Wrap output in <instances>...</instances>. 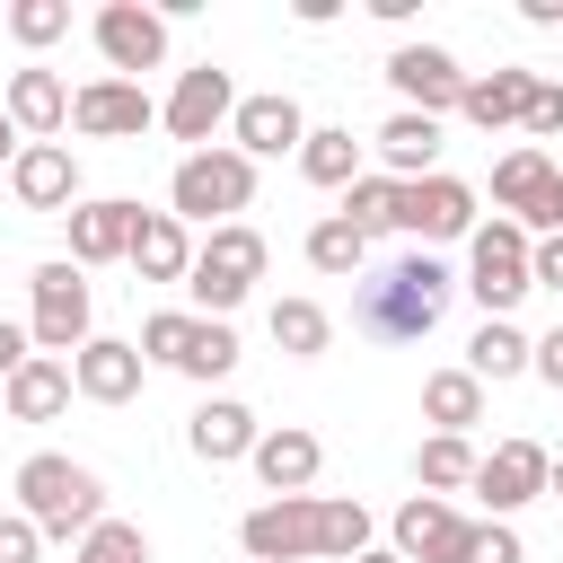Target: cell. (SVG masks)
<instances>
[{
	"mask_svg": "<svg viewBox=\"0 0 563 563\" xmlns=\"http://www.w3.org/2000/svg\"><path fill=\"white\" fill-rule=\"evenodd\" d=\"M44 554V537H35V519H18V510H0V563H35Z\"/></svg>",
	"mask_w": 563,
	"mask_h": 563,
	"instance_id": "cell-42",
	"label": "cell"
},
{
	"mask_svg": "<svg viewBox=\"0 0 563 563\" xmlns=\"http://www.w3.org/2000/svg\"><path fill=\"white\" fill-rule=\"evenodd\" d=\"M9 194H18L26 211H70V202H79V158H70V141H26V150L9 158Z\"/></svg>",
	"mask_w": 563,
	"mask_h": 563,
	"instance_id": "cell-17",
	"label": "cell"
},
{
	"mask_svg": "<svg viewBox=\"0 0 563 563\" xmlns=\"http://www.w3.org/2000/svg\"><path fill=\"white\" fill-rule=\"evenodd\" d=\"M88 35H97V53H106L114 79H141V70L167 62V18L141 9V0H106V9L88 18Z\"/></svg>",
	"mask_w": 563,
	"mask_h": 563,
	"instance_id": "cell-8",
	"label": "cell"
},
{
	"mask_svg": "<svg viewBox=\"0 0 563 563\" xmlns=\"http://www.w3.org/2000/svg\"><path fill=\"white\" fill-rule=\"evenodd\" d=\"M545 466H554V457H545L537 440H493V449L475 457V484H466V493H475L493 519H510V510H528V501L545 493Z\"/></svg>",
	"mask_w": 563,
	"mask_h": 563,
	"instance_id": "cell-12",
	"label": "cell"
},
{
	"mask_svg": "<svg viewBox=\"0 0 563 563\" xmlns=\"http://www.w3.org/2000/svg\"><path fill=\"white\" fill-rule=\"evenodd\" d=\"M308 264H317V273H334V282H343V273L361 282V273H369V238H361L343 211H325V220L308 229Z\"/></svg>",
	"mask_w": 563,
	"mask_h": 563,
	"instance_id": "cell-31",
	"label": "cell"
},
{
	"mask_svg": "<svg viewBox=\"0 0 563 563\" xmlns=\"http://www.w3.org/2000/svg\"><path fill=\"white\" fill-rule=\"evenodd\" d=\"M457 369H475V378H484V387H493V378H519V369H528V334H519V325H510V317H484V325H475V343H466V361H457Z\"/></svg>",
	"mask_w": 563,
	"mask_h": 563,
	"instance_id": "cell-30",
	"label": "cell"
},
{
	"mask_svg": "<svg viewBox=\"0 0 563 563\" xmlns=\"http://www.w3.org/2000/svg\"><path fill=\"white\" fill-rule=\"evenodd\" d=\"M369 150H378V176H396V185H422V176H440V123L431 114H387L378 132H369Z\"/></svg>",
	"mask_w": 563,
	"mask_h": 563,
	"instance_id": "cell-22",
	"label": "cell"
},
{
	"mask_svg": "<svg viewBox=\"0 0 563 563\" xmlns=\"http://www.w3.org/2000/svg\"><path fill=\"white\" fill-rule=\"evenodd\" d=\"M396 194H405L396 176H378V167H361V176L343 185V220H352L361 238H378V229H396Z\"/></svg>",
	"mask_w": 563,
	"mask_h": 563,
	"instance_id": "cell-34",
	"label": "cell"
},
{
	"mask_svg": "<svg viewBox=\"0 0 563 563\" xmlns=\"http://www.w3.org/2000/svg\"><path fill=\"white\" fill-rule=\"evenodd\" d=\"M387 88L405 97V114H457V88H466V70H457V53H440V44H396L387 53Z\"/></svg>",
	"mask_w": 563,
	"mask_h": 563,
	"instance_id": "cell-14",
	"label": "cell"
},
{
	"mask_svg": "<svg viewBox=\"0 0 563 563\" xmlns=\"http://www.w3.org/2000/svg\"><path fill=\"white\" fill-rule=\"evenodd\" d=\"M18 519H35V537H88V528L106 519V484H97L79 457L35 449V457L18 466Z\"/></svg>",
	"mask_w": 563,
	"mask_h": 563,
	"instance_id": "cell-2",
	"label": "cell"
},
{
	"mask_svg": "<svg viewBox=\"0 0 563 563\" xmlns=\"http://www.w3.org/2000/svg\"><path fill=\"white\" fill-rule=\"evenodd\" d=\"M387 537H396V554H405V563H466L475 519H466V510H449L440 493H413V501L387 519Z\"/></svg>",
	"mask_w": 563,
	"mask_h": 563,
	"instance_id": "cell-15",
	"label": "cell"
},
{
	"mask_svg": "<svg viewBox=\"0 0 563 563\" xmlns=\"http://www.w3.org/2000/svg\"><path fill=\"white\" fill-rule=\"evenodd\" d=\"M422 422L466 440V431L484 422V378H475V369H431V378H422Z\"/></svg>",
	"mask_w": 563,
	"mask_h": 563,
	"instance_id": "cell-27",
	"label": "cell"
},
{
	"mask_svg": "<svg viewBox=\"0 0 563 563\" xmlns=\"http://www.w3.org/2000/svg\"><path fill=\"white\" fill-rule=\"evenodd\" d=\"M35 308H26V343L35 352H53V361H70L88 334H97V299H88V282H79V264L70 255H53V264H35Z\"/></svg>",
	"mask_w": 563,
	"mask_h": 563,
	"instance_id": "cell-5",
	"label": "cell"
},
{
	"mask_svg": "<svg viewBox=\"0 0 563 563\" xmlns=\"http://www.w3.org/2000/svg\"><path fill=\"white\" fill-rule=\"evenodd\" d=\"M475 457H484L475 440H457V431H431V440L413 449V484L449 501V493H466V484H475Z\"/></svg>",
	"mask_w": 563,
	"mask_h": 563,
	"instance_id": "cell-29",
	"label": "cell"
},
{
	"mask_svg": "<svg viewBox=\"0 0 563 563\" xmlns=\"http://www.w3.org/2000/svg\"><path fill=\"white\" fill-rule=\"evenodd\" d=\"M176 369H185V378H202V387H211V378H229V369H238V334H229V325H220V317H202V325H194V343H185V361H176Z\"/></svg>",
	"mask_w": 563,
	"mask_h": 563,
	"instance_id": "cell-36",
	"label": "cell"
},
{
	"mask_svg": "<svg viewBox=\"0 0 563 563\" xmlns=\"http://www.w3.org/2000/svg\"><path fill=\"white\" fill-rule=\"evenodd\" d=\"M396 229H413L422 238V255L431 246H449V238H475V185L466 176H422V185H405L396 194Z\"/></svg>",
	"mask_w": 563,
	"mask_h": 563,
	"instance_id": "cell-9",
	"label": "cell"
},
{
	"mask_svg": "<svg viewBox=\"0 0 563 563\" xmlns=\"http://www.w3.org/2000/svg\"><path fill=\"white\" fill-rule=\"evenodd\" d=\"M0 405H9V422H53V413L70 405V361H53V352H26V361L0 378Z\"/></svg>",
	"mask_w": 563,
	"mask_h": 563,
	"instance_id": "cell-23",
	"label": "cell"
},
{
	"mask_svg": "<svg viewBox=\"0 0 563 563\" xmlns=\"http://www.w3.org/2000/svg\"><path fill=\"white\" fill-rule=\"evenodd\" d=\"M528 246L537 238L519 220H475V238H466V290H475L484 317H510L528 299Z\"/></svg>",
	"mask_w": 563,
	"mask_h": 563,
	"instance_id": "cell-6",
	"label": "cell"
},
{
	"mask_svg": "<svg viewBox=\"0 0 563 563\" xmlns=\"http://www.w3.org/2000/svg\"><path fill=\"white\" fill-rule=\"evenodd\" d=\"M493 202H501V220H519L528 238H554V229H563V167L519 141V150L493 158Z\"/></svg>",
	"mask_w": 563,
	"mask_h": 563,
	"instance_id": "cell-7",
	"label": "cell"
},
{
	"mask_svg": "<svg viewBox=\"0 0 563 563\" xmlns=\"http://www.w3.org/2000/svg\"><path fill=\"white\" fill-rule=\"evenodd\" d=\"M528 369H537V378L563 396V325H554V334H528Z\"/></svg>",
	"mask_w": 563,
	"mask_h": 563,
	"instance_id": "cell-43",
	"label": "cell"
},
{
	"mask_svg": "<svg viewBox=\"0 0 563 563\" xmlns=\"http://www.w3.org/2000/svg\"><path fill=\"white\" fill-rule=\"evenodd\" d=\"M62 220H70V264L88 273V264H123L141 202H123V194H97V202H70Z\"/></svg>",
	"mask_w": 563,
	"mask_h": 563,
	"instance_id": "cell-20",
	"label": "cell"
},
{
	"mask_svg": "<svg viewBox=\"0 0 563 563\" xmlns=\"http://www.w3.org/2000/svg\"><path fill=\"white\" fill-rule=\"evenodd\" d=\"M449 264L440 255H405V264H387V273H361V299H352V325L361 334H378V343H422L431 325H440V308H449Z\"/></svg>",
	"mask_w": 563,
	"mask_h": 563,
	"instance_id": "cell-1",
	"label": "cell"
},
{
	"mask_svg": "<svg viewBox=\"0 0 563 563\" xmlns=\"http://www.w3.org/2000/svg\"><path fill=\"white\" fill-rule=\"evenodd\" d=\"M528 290H563V229L528 246Z\"/></svg>",
	"mask_w": 563,
	"mask_h": 563,
	"instance_id": "cell-41",
	"label": "cell"
},
{
	"mask_svg": "<svg viewBox=\"0 0 563 563\" xmlns=\"http://www.w3.org/2000/svg\"><path fill=\"white\" fill-rule=\"evenodd\" d=\"M9 158H18V123L0 114V167H9Z\"/></svg>",
	"mask_w": 563,
	"mask_h": 563,
	"instance_id": "cell-46",
	"label": "cell"
},
{
	"mask_svg": "<svg viewBox=\"0 0 563 563\" xmlns=\"http://www.w3.org/2000/svg\"><path fill=\"white\" fill-rule=\"evenodd\" d=\"M238 114V79L220 70V62H194L176 88H167V106H158V123L176 132V141H194V150H211V132Z\"/></svg>",
	"mask_w": 563,
	"mask_h": 563,
	"instance_id": "cell-10",
	"label": "cell"
},
{
	"mask_svg": "<svg viewBox=\"0 0 563 563\" xmlns=\"http://www.w3.org/2000/svg\"><path fill=\"white\" fill-rule=\"evenodd\" d=\"M352 563H405V554H396V545H369V554H352Z\"/></svg>",
	"mask_w": 563,
	"mask_h": 563,
	"instance_id": "cell-47",
	"label": "cell"
},
{
	"mask_svg": "<svg viewBox=\"0 0 563 563\" xmlns=\"http://www.w3.org/2000/svg\"><path fill=\"white\" fill-rule=\"evenodd\" d=\"M9 35L26 53H44L53 35H70V0H9Z\"/></svg>",
	"mask_w": 563,
	"mask_h": 563,
	"instance_id": "cell-38",
	"label": "cell"
},
{
	"mask_svg": "<svg viewBox=\"0 0 563 563\" xmlns=\"http://www.w3.org/2000/svg\"><path fill=\"white\" fill-rule=\"evenodd\" d=\"M238 545H246V563H299V554H317V493L255 501L238 519Z\"/></svg>",
	"mask_w": 563,
	"mask_h": 563,
	"instance_id": "cell-13",
	"label": "cell"
},
{
	"mask_svg": "<svg viewBox=\"0 0 563 563\" xmlns=\"http://www.w3.org/2000/svg\"><path fill=\"white\" fill-rule=\"evenodd\" d=\"M185 440H194V457H202V466H238V457L255 449V413H246L238 396H202V405H194V422H185Z\"/></svg>",
	"mask_w": 563,
	"mask_h": 563,
	"instance_id": "cell-26",
	"label": "cell"
},
{
	"mask_svg": "<svg viewBox=\"0 0 563 563\" xmlns=\"http://www.w3.org/2000/svg\"><path fill=\"white\" fill-rule=\"evenodd\" d=\"M70 396H88V405H132V396H141V352H132L123 334H88V343L70 352Z\"/></svg>",
	"mask_w": 563,
	"mask_h": 563,
	"instance_id": "cell-18",
	"label": "cell"
},
{
	"mask_svg": "<svg viewBox=\"0 0 563 563\" xmlns=\"http://www.w3.org/2000/svg\"><path fill=\"white\" fill-rule=\"evenodd\" d=\"M519 18L528 26H563V0H519Z\"/></svg>",
	"mask_w": 563,
	"mask_h": 563,
	"instance_id": "cell-45",
	"label": "cell"
},
{
	"mask_svg": "<svg viewBox=\"0 0 563 563\" xmlns=\"http://www.w3.org/2000/svg\"><path fill=\"white\" fill-rule=\"evenodd\" d=\"M194 325H202L194 308H158V317H141V343H132V352H141V369H150V361H167V369H176V361H185V343H194Z\"/></svg>",
	"mask_w": 563,
	"mask_h": 563,
	"instance_id": "cell-35",
	"label": "cell"
},
{
	"mask_svg": "<svg viewBox=\"0 0 563 563\" xmlns=\"http://www.w3.org/2000/svg\"><path fill=\"white\" fill-rule=\"evenodd\" d=\"M264 325H273V343H282L290 361H317V352L334 343V317H325L317 299H273V317H264Z\"/></svg>",
	"mask_w": 563,
	"mask_h": 563,
	"instance_id": "cell-32",
	"label": "cell"
},
{
	"mask_svg": "<svg viewBox=\"0 0 563 563\" xmlns=\"http://www.w3.org/2000/svg\"><path fill=\"white\" fill-rule=\"evenodd\" d=\"M255 282H264V238H255L246 220L211 229V238L194 246V264H185L194 317H220V325H229V308H246V290H255Z\"/></svg>",
	"mask_w": 563,
	"mask_h": 563,
	"instance_id": "cell-4",
	"label": "cell"
},
{
	"mask_svg": "<svg viewBox=\"0 0 563 563\" xmlns=\"http://www.w3.org/2000/svg\"><path fill=\"white\" fill-rule=\"evenodd\" d=\"M545 493H554V501H563V457H554V466H545Z\"/></svg>",
	"mask_w": 563,
	"mask_h": 563,
	"instance_id": "cell-48",
	"label": "cell"
},
{
	"mask_svg": "<svg viewBox=\"0 0 563 563\" xmlns=\"http://www.w3.org/2000/svg\"><path fill=\"white\" fill-rule=\"evenodd\" d=\"M0 114L18 123V141H53V132L70 123V79H62V70H44V62H26V70H9Z\"/></svg>",
	"mask_w": 563,
	"mask_h": 563,
	"instance_id": "cell-19",
	"label": "cell"
},
{
	"mask_svg": "<svg viewBox=\"0 0 563 563\" xmlns=\"http://www.w3.org/2000/svg\"><path fill=\"white\" fill-rule=\"evenodd\" d=\"M528 97H537V70H519V62H510V70L466 79V88H457V114H466L475 132H510V123L528 114Z\"/></svg>",
	"mask_w": 563,
	"mask_h": 563,
	"instance_id": "cell-24",
	"label": "cell"
},
{
	"mask_svg": "<svg viewBox=\"0 0 563 563\" xmlns=\"http://www.w3.org/2000/svg\"><path fill=\"white\" fill-rule=\"evenodd\" d=\"M70 563H150V537L132 528V519H97L88 537H79V554Z\"/></svg>",
	"mask_w": 563,
	"mask_h": 563,
	"instance_id": "cell-37",
	"label": "cell"
},
{
	"mask_svg": "<svg viewBox=\"0 0 563 563\" xmlns=\"http://www.w3.org/2000/svg\"><path fill=\"white\" fill-rule=\"evenodd\" d=\"M299 141H308V114H299L290 88L238 97V114H229V150H238V158H282V150H299Z\"/></svg>",
	"mask_w": 563,
	"mask_h": 563,
	"instance_id": "cell-16",
	"label": "cell"
},
{
	"mask_svg": "<svg viewBox=\"0 0 563 563\" xmlns=\"http://www.w3.org/2000/svg\"><path fill=\"white\" fill-rule=\"evenodd\" d=\"M246 466H255V475H264V493L282 501V493H308V484H317V466H325V440H317V431H299V422H282V431H255Z\"/></svg>",
	"mask_w": 563,
	"mask_h": 563,
	"instance_id": "cell-21",
	"label": "cell"
},
{
	"mask_svg": "<svg viewBox=\"0 0 563 563\" xmlns=\"http://www.w3.org/2000/svg\"><path fill=\"white\" fill-rule=\"evenodd\" d=\"M26 352H35V343H26V325H9V317H0V378H9Z\"/></svg>",
	"mask_w": 563,
	"mask_h": 563,
	"instance_id": "cell-44",
	"label": "cell"
},
{
	"mask_svg": "<svg viewBox=\"0 0 563 563\" xmlns=\"http://www.w3.org/2000/svg\"><path fill=\"white\" fill-rule=\"evenodd\" d=\"M158 123V106H150V88L141 79H88V88H70V132H88V141H141Z\"/></svg>",
	"mask_w": 563,
	"mask_h": 563,
	"instance_id": "cell-11",
	"label": "cell"
},
{
	"mask_svg": "<svg viewBox=\"0 0 563 563\" xmlns=\"http://www.w3.org/2000/svg\"><path fill=\"white\" fill-rule=\"evenodd\" d=\"M466 563H528V554H519V528H510V519H484V528L466 537Z\"/></svg>",
	"mask_w": 563,
	"mask_h": 563,
	"instance_id": "cell-40",
	"label": "cell"
},
{
	"mask_svg": "<svg viewBox=\"0 0 563 563\" xmlns=\"http://www.w3.org/2000/svg\"><path fill=\"white\" fill-rule=\"evenodd\" d=\"M519 132H528V150L563 132V79H537V97H528V114H519Z\"/></svg>",
	"mask_w": 563,
	"mask_h": 563,
	"instance_id": "cell-39",
	"label": "cell"
},
{
	"mask_svg": "<svg viewBox=\"0 0 563 563\" xmlns=\"http://www.w3.org/2000/svg\"><path fill=\"white\" fill-rule=\"evenodd\" d=\"M246 202H255V158H238L229 141H211V150H185V158H176V176H167V211H176L185 229H194V220L229 229Z\"/></svg>",
	"mask_w": 563,
	"mask_h": 563,
	"instance_id": "cell-3",
	"label": "cell"
},
{
	"mask_svg": "<svg viewBox=\"0 0 563 563\" xmlns=\"http://www.w3.org/2000/svg\"><path fill=\"white\" fill-rule=\"evenodd\" d=\"M299 176L325 185V194H343V185L361 176V141H352L343 123H308V141H299Z\"/></svg>",
	"mask_w": 563,
	"mask_h": 563,
	"instance_id": "cell-28",
	"label": "cell"
},
{
	"mask_svg": "<svg viewBox=\"0 0 563 563\" xmlns=\"http://www.w3.org/2000/svg\"><path fill=\"white\" fill-rule=\"evenodd\" d=\"M123 264H132L141 282H185V264H194V238H185V220H176V211H141V220H132V246H123Z\"/></svg>",
	"mask_w": 563,
	"mask_h": 563,
	"instance_id": "cell-25",
	"label": "cell"
},
{
	"mask_svg": "<svg viewBox=\"0 0 563 563\" xmlns=\"http://www.w3.org/2000/svg\"><path fill=\"white\" fill-rule=\"evenodd\" d=\"M317 554H334V563L369 554V510L352 493H317Z\"/></svg>",
	"mask_w": 563,
	"mask_h": 563,
	"instance_id": "cell-33",
	"label": "cell"
}]
</instances>
